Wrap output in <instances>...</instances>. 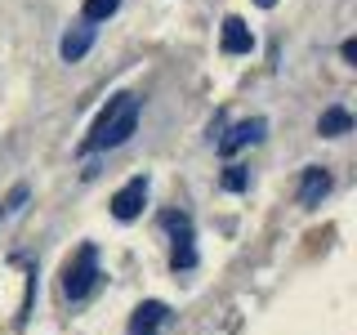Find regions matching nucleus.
I'll return each instance as SVG.
<instances>
[{
	"mask_svg": "<svg viewBox=\"0 0 357 335\" xmlns=\"http://www.w3.org/2000/svg\"><path fill=\"white\" fill-rule=\"evenodd\" d=\"M89 50H94V27H89V22H81V27H72V31H63V40H59L63 63H81Z\"/></svg>",
	"mask_w": 357,
	"mask_h": 335,
	"instance_id": "obj_9",
	"label": "nucleus"
},
{
	"mask_svg": "<svg viewBox=\"0 0 357 335\" xmlns=\"http://www.w3.org/2000/svg\"><path fill=\"white\" fill-rule=\"evenodd\" d=\"M139 107H143L139 94H116V98H107V107L94 117L89 134L81 139V156L112 152V148H121V143H130V134L139 130Z\"/></svg>",
	"mask_w": 357,
	"mask_h": 335,
	"instance_id": "obj_1",
	"label": "nucleus"
},
{
	"mask_svg": "<svg viewBox=\"0 0 357 335\" xmlns=\"http://www.w3.org/2000/svg\"><path fill=\"white\" fill-rule=\"evenodd\" d=\"M165 322H170V304L165 299H143L130 313V335H161Z\"/></svg>",
	"mask_w": 357,
	"mask_h": 335,
	"instance_id": "obj_5",
	"label": "nucleus"
},
{
	"mask_svg": "<svg viewBox=\"0 0 357 335\" xmlns=\"http://www.w3.org/2000/svg\"><path fill=\"white\" fill-rule=\"evenodd\" d=\"M161 223L174 232V246H170V268L174 273H188V268H197V246H192V219L188 215H161Z\"/></svg>",
	"mask_w": 357,
	"mask_h": 335,
	"instance_id": "obj_4",
	"label": "nucleus"
},
{
	"mask_svg": "<svg viewBox=\"0 0 357 335\" xmlns=\"http://www.w3.org/2000/svg\"><path fill=\"white\" fill-rule=\"evenodd\" d=\"M94 286H98V246L85 241L81 251L67 260V268H63V295L72 299V304H81Z\"/></svg>",
	"mask_w": 357,
	"mask_h": 335,
	"instance_id": "obj_2",
	"label": "nucleus"
},
{
	"mask_svg": "<svg viewBox=\"0 0 357 335\" xmlns=\"http://www.w3.org/2000/svg\"><path fill=\"white\" fill-rule=\"evenodd\" d=\"M223 188H228V193H245V188H250V170H245V165H228V170H223Z\"/></svg>",
	"mask_w": 357,
	"mask_h": 335,
	"instance_id": "obj_12",
	"label": "nucleus"
},
{
	"mask_svg": "<svg viewBox=\"0 0 357 335\" xmlns=\"http://www.w3.org/2000/svg\"><path fill=\"white\" fill-rule=\"evenodd\" d=\"M219 45H223V54H250V50H255V31L245 27V18L228 14V18H223V36H219Z\"/></svg>",
	"mask_w": 357,
	"mask_h": 335,
	"instance_id": "obj_8",
	"label": "nucleus"
},
{
	"mask_svg": "<svg viewBox=\"0 0 357 335\" xmlns=\"http://www.w3.org/2000/svg\"><path fill=\"white\" fill-rule=\"evenodd\" d=\"M255 5H259V9H273V5H277V0H255Z\"/></svg>",
	"mask_w": 357,
	"mask_h": 335,
	"instance_id": "obj_14",
	"label": "nucleus"
},
{
	"mask_svg": "<svg viewBox=\"0 0 357 335\" xmlns=\"http://www.w3.org/2000/svg\"><path fill=\"white\" fill-rule=\"evenodd\" d=\"M264 130H268V121L264 117H250V121H237L228 134L219 139V156H237L241 148H250V143H259L264 139Z\"/></svg>",
	"mask_w": 357,
	"mask_h": 335,
	"instance_id": "obj_6",
	"label": "nucleus"
},
{
	"mask_svg": "<svg viewBox=\"0 0 357 335\" xmlns=\"http://www.w3.org/2000/svg\"><path fill=\"white\" fill-rule=\"evenodd\" d=\"M5 215H9V210H5V206H0V219H5Z\"/></svg>",
	"mask_w": 357,
	"mask_h": 335,
	"instance_id": "obj_15",
	"label": "nucleus"
},
{
	"mask_svg": "<svg viewBox=\"0 0 357 335\" xmlns=\"http://www.w3.org/2000/svg\"><path fill=\"white\" fill-rule=\"evenodd\" d=\"M349 130H353L349 107H326L317 117V134H321V139H340V134H349Z\"/></svg>",
	"mask_w": 357,
	"mask_h": 335,
	"instance_id": "obj_10",
	"label": "nucleus"
},
{
	"mask_svg": "<svg viewBox=\"0 0 357 335\" xmlns=\"http://www.w3.org/2000/svg\"><path fill=\"white\" fill-rule=\"evenodd\" d=\"M148 193H152V179H148V174L126 179V184L112 193V215H116L121 223L139 219V215H143V206H148Z\"/></svg>",
	"mask_w": 357,
	"mask_h": 335,
	"instance_id": "obj_3",
	"label": "nucleus"
},
{
	"mask_svg": "<svg viewBox=\"0 0 357 335\" xmlns=\"http://www.w3.org/2000/svg\"><path fill=\"white\" fill-rule=\"evenodd\" d=\"M340 54H344V63H357V40L349 36V40H344V45H340Z\"/></svg>",
	"mask_w": 357,
	"mask_h": 335,
	"instance_id": "obj_13",
	"label": "nucleus"
},
{
	"mask_svg": "<svg viewBox=\"0 0 357 335\" xmlns=\"http://www.w3.org/2000/svg\"><path fill=\"white\" fill-rule=\"evenodd\" d=\"M121 9V0H85V22L94 27V22H103V18H112Z\"/></svg>",
	"mask_w": 357,
	"mask_h": 335,
	"instance_id": "obj_11",
	"label": "nucleus"
},
{
	"mask_svg": "<svg viewBox=\"0 0 357 335\" xmlns=\"http://www.w3.org/2000/svg\"><path fill=\"white\" fill-rule=\"evenodd\" d=\"M326 193H331V170H326V165H308V170L299 174V206H304V210L321 206Z\"/></svg>",
	"mask_w": 357,
	"mask_h": 335,
	"instance_id": "obj_7",
	"label": "nucleus"
}]
</instances>
